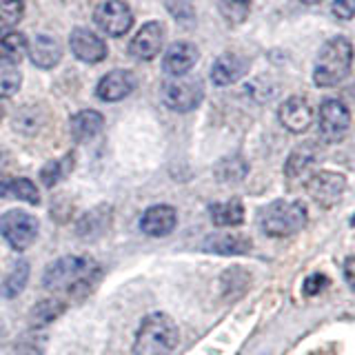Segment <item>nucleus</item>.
Returning <instances> with one entry per match:
<instances>
[{
	"label": "nucleus",
	"mask_w": 355,
	"mask_h": 355,
	"mask_svg": "<svg viewBox=\"0 0 355 355\" xmlns=\"http://www.w3.org/2000/svg\"><path fill=\"white\" fill-rule=\"evenodd\" d=\"M247 173H249V164L244 162L242 155H227V158H222L214 169V175L225 184L244 180Z\"/></svg>",
	"instance_id": "26"
},
{
	"label": "nucleus",
	"mask_w": 355,
	"mask_h": 355,
	"mask_svg": "<svg viewBox=\"0 0 355 355\" xmlns=\"http://www.w3.org/2000/svg\"><path fill=\"white\" fill-rule=\"evenodd\" d=\"M344 191H347V178L338 171H315L306 180V193L322 209L336 207Z\"/></svg>",
	"instance_id": "9"
},
{
	"label": "nucleus",
	"mask_w": 355,
	"mask_h": 355,
	"mask_svg": "<svg viewBox=\"0 0 355 355\" xmlns=\"http://www.w3.org/2000/svg\"><path fill=\"white\" fill-rule=\"evenodd\" d=\"M178 227V211L169 205L149 207L140 218V231L149 238H164Z\"/></svg>",
	"instance_id": "14"
},
{
	"label": "nucleus",
	"mask_w": 355,
	"mask_h": 355,
	"mask_svg": "<svg viewBox=\"0 0 355 355\" xmlns=\"http://www.w3.org/2000/svg\"><path fill=\"white\" fill-rule=\"evenodd\" d=\"M20 85H22V73L18 71V67L0 64V98L16 96Z\"/></svg>",
	"instance_id": "32"
},
{
	"label": "nucleus",
	"mask_w": 355,
	"mask_h": 355,
	"mask_svg": "<svg viewBox=\"0 0 355 355\" xmlns=\"http://www.w3.org/2000/svg\"><path fill=\"white\" fill-rule=\"evenodd\" d=\"M162 40H164V27L158 20H149L138 29V33L133 36L131 44H129V53L136 60H144L149 62L162 49Z\"/></svg>",
	"instance_id": "11"
},
{
	"label": "nucleus",
	"mask_w": 355,
	"mask_h": 355,
	"mask_svg": "<svg viewBox=\"0 0 355 355\" xmlns=\"http://www.w3.org/2000/svg\"><path fill=\"white\" fill-rule=\"evenodd\" d=\"M5 118V109H3V105H0V120Z\"/></svg>",
	"instance_id": "38"
},
{
	"label": "nucleus",
	"mask_w": 355,
	"mask_h": 355,
	"mask_svg": "<svg viewBox=\"0 0 355 355\" xmlns=\"http://www.w3.org/2000/svg\"><path fill=\"white\" fill-rule=\"evenodd\" d=\"M351 129V111L338 98H329L318 111V131L324 142H342Z\"/></svg>",
	"instance_id": "7"
},
{
	"label": "nucleus",
	"mask_w": 355,
	"mask_h": 355,
	"mask_svg": "<svg viewBox=\"0 0 355 355\" xmlns=\"http://www.w3.org/2000/svg\"><path fill=\"white\" fill-rule=\"evenodd\" d=\"M69 47L71 53L76 55L80 62L87 64H96V62H103L107 58V42L94 33L89 27H76L69 33Z\"/></svg>",
	"instance_id": "10"
},
{
	"label": "nucleus",
	"mask_w": 355,
	"mask_h": 355,
	"mask_svg": "<svg viewBox=\"0 0 355 355\" xmlns=\"http://www.w3.org/2000/svg\"><path fill=\"white\" fill-rule=\"evenodd\" d=\"M44 342H47V336L40 333L38 329L29 331L27 336H22L16 344V353L18 355H42L44 351Z\"/></svg>",
	"instance_id": "33"
},
{
	"label": "nucleus",
	"mask_w": 355,
	"mask_h": 355,
	"mask_svg": "<svg viewBox=\"0 0 355 355\" xmlns=\"http://www.w3.org/2000/svg\"><path fill=\"white\" fill-rule=\"evenodd\" d=\"M209 216L216 227H238L244 222V205L238 198L227 200V202H216L209 207Z\"/></svg>",
	"instance_id": "24"
},
{
	"label": "nucleus",
	"mask_w": 355,
	"mask_h": 355,
	"mask_svg": "<svg viewBox=\"0 0 355 355\" xmlns=\"http://www.w3.org/2000/svg\"><path fill=\"white\" fill-rule=\"evenodd\" d=\"M14 196L27 205H40V191L29 178H0V198Z\"/></svg>",
	"instance_id": "23"
},
{
	"label": "nucleus",
	"mask_w": 355,
	"mask_h": 355,
	"mask_svg": "<svg viewBox=\"0 0 355 355\" xmlns=\"http://www.w3.org/2000/svg\"><path fill=\"white\" fill-rule=\"evenodd\" d=\"M42 125V114L36 109V107H25L20 109V114H16L14 118V129L20 131V133H38Z\"/></svg>",
	"instance_id": "31"
},
{
	"label": "nucleus",
	"mask_w": 355,
	"mask_h": 355,
	"mask_svg": "<svg viewBox=\"0 0 355 355\" xmlns=\"http://www.w3.org/2000/svg\"><path fill=\"white\" fill-rule=\"evenodd\" d=\"M73 169V153H67L60 160H51L40 169V180L44 187H53Z\"/></svg>",
	"instance_id": "28"
},
{
	"label": "nucleus",
	"mask_w": 355,
	"mask_h": 355,
	"mask_svg": "<svg viewBox=\"0 0 355 355\" xmlns=\"http://www.w3.org/2000/svg\"><path fill=\"white\" fill-rule=\"evenodd\" d=\"M67 304L58 297H49V300H40L38 304H33V309L29 311V324L33 329L47 327L53 320H58L64 313Z\"/></svg>",
	"instance_id": "25"
},
{
	"label": "nucleus",
	"mask_w": 355,
	"mask_h": 355,
	"mask_svg": "<svg viewBox=\"0 0 355 355\" xmlns=\"http://www.w3.org/2000/svg\"><path fill=\"white\" fill-rule=\"evenodd\" d=\"M198 58H200V51L193 42L178 40L166 49L164 58H162V69L173 78H180L193 69Z\"/></svg>",
	"instance_id": "15"
},
{
	"label": "nucleus",
	"mask_w": 355,
	"mask_h": 355,
	"mask_svg": "<svg viewBox=\"0 0 355 355\" xmlns=\"http://www.w3.org/2000/svg\"><path fill=\"white\" fill-rule=\"evenodd\" d=\"M27 36L20 31L0 33V64L16 67L27 55Z\"/></svg>",
	"instance_id": "22"
},
{
	"label": "nucleus",
	"mask_w": 355,
	"mask_h": 355,
	"mask_svg": "<svg viewBox=\"0 0 355 355\" xmlns=\"http://www.w3.org/2000/svg\"><path fill=\"white\" fill-rule=\"evenodd\" d=\"M277 120L280 125L291 133H304L311 122H313V107L302 96H291L277 109Z\"/></svg>",
	"instance_id": "12"
},
{
	"label": "nucleus",
	"mask_w": 355,
	"mask_h": 355,
	"mask_svg": "<svg viewBox=\"0 0 355 355\" xmlns=\"http://www.w3.org/2000/svg\"><path fill=\"white\" fill-rule=\"evenodd\" d=\"M297 3H302V5H320L322 0H297Z\"/></svg>",
	"instance_id": "37"
},
{
	"label": "nucleus",
	"mask_w": 355,
	"mask_h": 355,
	"mask_svg": "<svg viewBox=\"0 0 355 355\" xmlns=\"http://www.w3.org/2000/svg\"><path fill=\"white\" fill-rule=\"evenodd\" d=\"M27 55L38 69H53V67L62 60V47L53 36H49V33H38V36L27 44Z\"/></svg>",
	"instance_id": "18"
},
{
	"label": "nucleus",
	"mask_w": 355,
	"mask_h": 355,
	"mask_svg": "<svg viewBox=\"0 0 355 355\" xmlns=\"http://www.w3.org/2000/svg\"><path fill=\"white\" fill-rule=\"evenodd\" d=\"M353 264H355L353 255H349L347 262H344V277H347V284H349L351 288L355 286V277H353Z\"/></svg>",
	"instance_id": "36"
},
{
	"label": "nucleus",
	"mask_w": 355,
	"mask_h": 355,
	"mask_svg": "<svg viewBox=\"0 0 355 355\" xmlns=\"http://www.w3.org/2000/svg\"><path fill=\"white\" fill-rule=\"evenodd\" d=\"M136 76L129 69H114L100 78L96 87V96L103 103H118V100L127 98L133 89H136Z\"/></svg>",
	"instance_id": "13"
},
{
	"label": "nucleus",
	"mask_w": 355,
	"mask_h": 355,
	"mask_svg": "<svg viewBox=\"0 0 355 355\" xmlns=\"http://www.w3.org/2000/svg\"><path fill=\"white\" fill-rule=\"evenodd\" d=\"M160 98L166 109L178 111V114H189V111H193L202 103L205 85L200 78L193 76L169 78L160 87Z\"/></svg>",
	"instance_id": "5"
},
{
	"label": "nucleus",
	"mask_w": 355,
	"mask_h": 355,
	"mask_svg": "<svg viewBox=\"0 0 355 355\" xmlns=\"http://www.w3.org/2000/svg\"><path fill=\"white\" fill-rule=\"evenodd\" d=\"M111 220H114V209H111V205H98L92 211H87V214L76 222V236L83 240H96L109 231Z\"/></svg>",
	"instance_id": "17"
},
{
	"label": "nucleus",
	"mask_w": 355,
	"mask_h": 355,
	"mask_svg": "<svg viewBox=\"0 0 355 355\" xmlns=\"http://www.w3.org/2000/svg\"><path fill=\"white\" fill-rule=\"evenodd\" d=\"M98 271L100 269L94 260L83 258V255H64V258L44 266L42 286L51 288V291L76 293L80 288L92 286Z\"/></svg>",
	"instance_id": "1"
},
{
	"label": "nucleus",
	"mask_w": 355,
	"mask_h": 355,
	"mask_svg": "<svg viewBox=\"0 0 355 355\" xmlns=\"http://www.w3.org/2000/svg\"><path fill=\"white\" fill-rule=\"evenodd\" d=\"M25 16L22 0H0V29H11Z\"/></svg>",
	"instance_id": "30"
},
{
	"label": "nucleus",
	"mask_w": 355,
	"mask_h": 355,
	"mask_svg": "<svg viewBox=\"0 0 355 355\" xmlns=\"http://www.w3.org/2000/svg\"><path fill=\"white\" fill-rule=\"evenodd\" d=\"M105 127V118L100 111L94 109H83L71 116L69 120V133L76 142H89L94 140Z\"/></svg>",
	"instance_id": "20"
},
{
	"label": "nucleus",
	"mask_w": 355,
	"mask_h": 355,
	"mask_svg": "<svg viewBox=\"0 0 355 355\" xmlns=\"http://www.w3.org/2000/svg\"><path fill=\"white\" fill-rule=\"evenodd\" d=\"M329 284V277L327 275H322V273H313V275H309L306 280H304V293L306 295H318L322 288H324Z\"/></svg>",
	"instance_id": "34"
},
{
	"label": "nucleus",
	"mask_w": 355,
	"mask_h": 355,
	"mask_svg": "<svg viewBox=\"0 0 355 355\" xmlns=\"http://www.w3.org/2000/svg\"><path fill=\"white\" fill-rule=\"evenodd\" d=\"M180 333L173 318L166 313H151L142 320V324L133 340V355H171L178 347Z\"/></svg>",
	"instance_id": "3"
},
{
	"label": "nucleus",
	"mask_w": 355,
	"mask_h": 355,
	"mask_svg": "<svg viewBox=\"0 0 355 355\" xmlns=\"http://www.w3.org/2000/svg\"><path fill=\"white\" fill-rule=\"evenodd\" d=\"M309 211L297 200H273L260 211V227L271 238H288L306 227Z\"/></svg>",
	"instance_id": "4"
},
{
	"label": "nucleus",
	"mask_w": 355,
	"mask_h": 355,
	"mask_svg": "<svg viewBox=\"0 0 355 355\" xmlns=\"http://www.w3.org/2000/svg\"><path fill=\"white\" fill-rule=\"evenodd\" d=\"M253 249V242L244 233H211L202 242V251L216 255H244Z\"/></svg>",
	"instance_id": "19"
},
{
	"label": "nucleus",
	"mask_w": 355,
	"mask_h": 355,
	"mask_svg": "<svg viewBox=\"0 0 355 355\" xmlns=\"http://www.w3.org/2000/svg\"><path fill=\"white\" fill-rule=\"evenodd\" d=\"M353 47L344 36H336L322 44L313 67V83L322 89L344 83L351 73Z\"/></svg>",
	"instance_id": "2"
},
{
	"label": "nucleus",
	"mask_w": 355,
	"mask_h": 355,
	"mask_svg": "<svg viewBox=\"0 0 355 355\" xmlns=\"http://www.w3.org/2000/svg\"><path fill=\"white\" fill-rule=\"evenodd\" d=\"M216 5H218L220 16L225 18L227 25L238 27L249 18L253 0H216Z\"/></svg>",
	"instance_id": "27"
},
{
	"label": "nucleus",
	"mask_w": 355,
	"mask_h": 355,
	"mask_svg": "<svg viewBox=\"0 0 355 355\" xmlns=\"http://www.w3.org/2000/svg\"><path fill=\"white\" fill-rule=\"evenodd\" d=\"M94 22L107 36L120 38L133 27V11L125 0H105L96 7Z\"/></svg>",
	"instance_id": "8"
},
{
	"label": "nucleus",
	"mask_w": 355,
	"mask_h": 355,
	"mask_svg": "<svg viewBox=\"0 0 355 355\" xmlns=\"http://www.w3.org/2000/svg\"><path fill=\"white\" fill-rule=\"evenodd\" d=\"M333 16L340 20H351L353 18V0H333Z\"/></svg>",
	"instance_id": "35"
},
{
	"label": "nucleus",
	"mask_w": 355,
	"mask_h": 355,
	"mask_svg": "<svg viewBox=\"0 0 355 355\" xmlns=\"http://www.w3.org/2000/svg\"><path fill=\"white\" fill-rule=\"evenodd\" d=\"M249 71V60L238 53H222L211 64V80L216 87H229L238 83L240 78Z\"/></svg>",
	"instance_id": "16"
},
{
	"label": "nucleus",
	"mask_w": 355,
	"mask_h": 355,
	"mask_svg": "<svg viewBox=\"0 0 355 355\" xmlns=\"http://www.w3.org/2000/svg\"><path fill=\"white\" fill-rule=\"evenodd\" d=\"M27 280H29V264L25 260H18L14 264V269H11L9 277L5 280V297H16L22 288L27 286Z\"/></svg>",
	"instance_id": "29"
},
{
	"label": "nucleus",
	"mask_w": 355,
	"mask_h": 355,
	"mask_svg": "<svg viewBox=\"0 0 355 355\" xmlns=\"http://www.w3.org/2000/svg\"><path fill=\"white\" fill-rule=\"evenodd\" d=\"M38 220L22 209H11L0 216V236L16 251L29 249L38 238Z\"/></svg>",
	"instance_id": "6"
},
{
	"label": "nucleus",
	"mask_w": 355,
	"mask_h": 355,
	"mask_svg": "<svg viewBox=\"0 0 355 355\" xmlns=\"http://www.w3.org/2000/svg\"><path fill=\"white\" fill-rule=\"evenodd\" d=\"M318 155H320V149H318V144L313 140H306L302 144H297V147L288 153V158H286V164H284L286 178L302 175L309 166L318 160Z\"/></svg>",
	"instance_id": "21"
}]
</instances>
